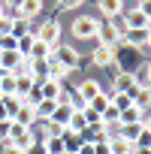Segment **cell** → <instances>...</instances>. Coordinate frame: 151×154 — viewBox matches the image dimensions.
I'll list each match as a JSON object with an SVG mask.
<instances>
[{"label": "cell", "instance_id": "1", "mask_svg": "<svg viewBox=\"0 0 151 154\" xmlns=\"http://www.w3.org/2000/svg\"><path fill=\"white\" fill-rule=\"evenodd\" d=\"M139 63H145V60H142V48L127 45L124 39L112 45V66H115L118 72H133Z\"/></svg>", "mask_w": 151, "mask_h": 154}, {"label": "cell", "instance_id": "2", "mask_svg": "<svg viewBox=\"0 0 151 154\" xmlns=\"http://www.w3.org/2000/svg\"><path fill=\"white\" fill-rule=\"evenodd\" d=\"M124 33H127V27H124L121 15H118V18H103V21H97V39H100V45H115V42L124 39Z\"/></svg>", "mask_w": 151, "mask_h": 154}, {"label": "cell", "instance_id": "3", "mask_svg": "<svg viewBox=\"0 0 151 154\" xmlns=\"http://www.w3.org/2000/svg\"><path fill=\"white\" fill-rule=\"evenodd\" d=\"M33 36H36L42 45L54 48V45H60V24H57V21H42V24L33 30Z\"/></svg>", "mask_w": 151, "mask_h": 154}, {"label": "cell", "instance_id": "4", "mask_svg": "<svg viewBox=\"0 0 151 154\" xmlns=\"http://www.w3.org/2000/svg\"><path fill=\"white\" fill-rule=\"evenodd\" d=\"M72 36L76 39H94L97 36V18H91V15H79L72 21Z\"/></svg>", "mask_w": 151, "mask_h": 154}, {"label": "cell", "instance_id": "5", "mask_svg": "<svg viewBox=\"0 0 151 154\" xmlns=\"http://www.w3.org/2000/svg\"><path fill=\"white\" fill-rule=\"evenodd\" d=\"M51 57H54V63H60V66H63V69H69V72L79 66V51H76L72 45H54Z\"/></svg>", "mask_w": 151, "mask_h": 154}, {"label": "cell", "instance_id": "6", "mask_svg": "<svg viewBox=\"0 0 151 154\" xmlns=\"http://www.w3.org/2000/svg\"><path fill=\"white\" fill-rule=\"evenodd\" d=\"M112 91L115 94H136V82H133V72H115L112 79Z\"/></svg>", "mask_w": 151, "mask_h": 154}, {"label": "cell", "instance_id": "7", "mask_svg": "<svg viewBox=\"0 0 151 154\" xmlns=\"http://www.w3.org/2000/svg\"><path fill=\"white\" fill-rule=\"evenodd\" d=\"M21 54L15 51V48H0V69L3 72H15L18 66H21Z\"/></svg>", "mask_w": 151, "mask_h": 154}, {"label": "cell", "instance_id": "8", "mask_svg": "<svg viewBox=\"0 0 151 154\" xmlns=\"http://www.w3.org/2000/svg\"><path fill=\"white\" fill-rule=\"evenodd\" d=\"M100 91H103V88H100V82H94V79H85L79 88H76V94H79V100H82L85 106H88V103H91V100H94Z\"/></svg>", "mask_w": 151, "mask_h": 154}, {"label": "cell", "instance_id": "9", "mask_svg": "<svg viewBox=\"0 0 151 154\" xmlns=\"http://www.w3.org/2000/svg\"><path fill=\"white\" fill-rule=\"evenodd\" d=\"M97 9L103 18H118L124 12V0H97Z\"/></svg>", "mask_w": 151, "mask_h": 154}, {"label": "cell", "instance_id": "10", "mask_svg": "<svg viewBox=\"0 0 151 154\" xmlns=\"http://www.w3.org/2000/svg\"><path fill=\"white\" fill-rule=\"evenodd\" d=\"M60 88H63V82H54V79H45L39 82V94H42V100H60Z\"/></svg>", "mask_w": 151, "mask_h": 154}, {"label": "cell", "instance_id": "11", "mask_svg": "<svg viewBox=\"0 0 151 154\" xmlns=\"http://www.w3.org/2000/svg\"><path fill=\"white\" fill-rule=\"evenodd\" d=\"M121 21H124V27H127V30H148V18H145L139 9H130Z\"/></svg>", "mask_w": 151, "mask_h": 154}, {"label": "cell", "instance_id": "12", "mask_svg": "<svg viewBox=\"0 0 151 154\" xmlns=\"http://www.w3.org/2000/svg\"><path fill=\"white\" fill-rule=\"evenodd\" d=\"M33 85H39L33 75H27V72H21V75H15V97H21V100H27V94L33 91Z\"/></svg>", "mask_w": 151, "mask_h": 154}, {"label": "cell", "instance_id": "13", "mask_svg": "<svg viewBox=\"0 0 151 154\" xmlns=\"http://www.w3.org/2000/svg\"><path fill=\"white\" fill-rule=\"evenodd\" d=\"M91 63L94 66H112V45H94Z\"/></svg>", "mask_w": 151, "mask_h": 154}, {"label": "cell", "instance_id": "14", "mask_svg": "<svg viewBox=\"0 0 151 154\" xmlns=\"http://www.w3.org/2000/svg\"><path fill=\"white\" fill-rule=\"evenodd\" d=\"M12 121H15V124H21V127H33V124H36L33 106H30V103H21V106H18V112L12 115Z\"/></svg>", "mask_w": 151, "mask_h": 154}, {"label": "cell", "instance_id": "15", "mask_svg": "<svg viewBox=\"0 0 151 154\" xmlns=\"http://www.w3.org/2000/svg\"><path fill=\"white\" fill-rule=\"evenodd\" d=\"M15 12H18V18L30 21V18H36V15L42 12V0H24V3H21Z\"/></svg>", "mask_w": 151, "mask_h": 154}, {"label": "cell", "instance_id": "16", "mask_svg": "<svg viewBox=\"0 0 151 154\" xmlns=\"http://www.w3.org/2000/svg\"><path fill=\"white\" fill-rule=\"evenodd\" d=\"M72 112H76V109H72V103H57V106H54V115H51L48 121H54V124L66 127V124H69V118H72Z\"/></svg>", "mask_w": 151, "mask_h": 154}, {"label": "cell", "instance_id": "17", "mask_svg": "<svg viewBox=\"0 0 151 154\" xmlns=\"http://www.w3.org/2000/svg\"><path fill=\"white\" fill-rule=\"evenodd\" d=\"M133 142H127L124 136H109V154H133Z\"/></svg>", "mask_w": 151, "mask_h": 154}, {"label": "cell", "instance_id": "18", "mask_svg": "<svg viewBox=\"0 0 151 154\" xmlns=\"http://www.w3.org/2000/svg\"><path fill=\"white\" fill-rule=\"evenodd\" d=\"M133 82L136 88H151V63H139L133 69Z\"/></svg>", "mask_w": 151, "mask_h": 154}, {"label": "cell", "instance_id": "19", "mask_svg": "<svg viewBox=\"0 0 151 154\" xmlns=\"http://www.w3.org/2000/svg\"><path fill=\"white\" fill-rule=\"evenodd\" d=\"M54 106H57V100H39V103L33 106V115H36V121H48V118L54 115Z\"/></svg>", "mask_w": 151, "mask_h": 154}, {"label": "cell", "instance_id": "20", "mask_svg": "<svg viewBox=\"0 0 151 154\" xmlns=\"http://www.w3.org/2000/svg\"><path fill=\"white\" fill-rule=\"evenodd\" d=\"M142 127H145L142 121H133V124H121V130H118V136H124L127 142H133V145H136V136L142 133Z\"/></svg>", "mask_w": 151, "mask_h": 154}, {"label": "cell", "instance_id": "21", "mask_svg": "<svg viewBox=\"0 0 151 154\" xmlns=\"http://www.w3.org/2000/svg\"><path fill=\"white\" fill-rule=\"evenodd\" d=\"M124 42L142 48V45H148V30H127V33H124Z\"/></svg>", "mask_w": 151, "mask_h": 154}, {"label": "cell", "instance_id": "22", "mask_svg": "<svg viewBox=\"0 0 151 154\" xmlns=\"http://www.w3.org/2000/svg\"><path fill=\"white\" fill-rule=\"evenodd\" d=\"M33 42H36V36H33V27H30V33L18 36V45H15V51H18L21 57H30V48H33Z\"/></svg>", "mask_w": 151, "mask_h": 154}, {"label": "cell", "instance_id": "23", "mask_svg": "<svg viewBox=\"0 0 151 154\" xmlns=\"http://www.w3.org/2000/svg\"><path fill=\"white\" fill-rule=\"evenodd\" d=\"M133 121H142V124H145V112H139L136 106H127V109L118 115V124H133Z\"/></svg>", "mask_w": 151, "mask_h": 154}, {"label": "cell", "instance_id": "24", "mask_svg": "<svg viewBox=\"0 0 151 154\" xmlns=\"http://www.w3.org/2000/svg\"><path fill=\"white\" fill-rule=\"evenodd\" d=\"M133 106H136L139 112L151 109V88H139V91L133 94Z\"/></svg>", "mask_w": 151, "mask_h": 154}, {"label": "cell", "instance_id": "25", "mask_svg": "<svg viewBox=\"0 0 151 154\" xmlns=\"http://www.w3.org/2000/svg\"><path fill=\"white\" fill-rule=\"evenodd\" d=\"M109 103H112L118 112H124L127 106H133V94H115V91H112V94H109Z\"/></svg>", "mask_w": 151, "mask_h": 154}, {"label": "cell", "instance_id": "26", "mask_svg": "<svg viewBox=\"0 0 151 154\" xmlns=\"http://www.w3.org/2000/svg\"><path fill=\"white\" fill-rule=\"evenodd\" d=\"M0 103H3V109H6V115L12 118V115L18 112V106H21L24 100H21V97H15V94H9V97H0Z\"/></svg>", "mask_w": 151, "mask_h": 154}, {"label": "cell", "instance_id": "27", "mask_svg": "<svg viewBox=\"0 0 151 154\" xmlns=\"http://www.w3.org/2000/svg\"><path fill=\"white\" fill-rule=\"evenodd\" d=\"M9 94H15V75L3 72V79H0V97H9Z\"/></svg>", "mask_w": 151, "mask_h": 154}, {"label": "cell", "instance_id": "28", "mask_svg": "<svg viewBox=\"0 0 151 154\" xmlns=\"http://www.w3.org/2000/svg\"><path fill=\"white\" fill-rule=\"evenodd\" d=\"M106 106H109V94H106V91H100V94L88 103V109H94L97 115H103V109H106Z\"/></svg>", "mask_w": 151, "mask_h": 154}, {"label": "cell", "instance_id": "29", "mask_svg": "<svg viewBox=\"0 0 151 154\" xmlns=\"http://www.w3.org/2000/svg\"><path fill=\"white\" fill-rule=\"evenodd\" d=\"M12 33V15H3L0 18V36H9Z\"/></svg>", "mask_w": 151, "mask_h": 154}, {"label": "cell", "instance_id": "30", "mask_svg": "<svg viewBox=\"0 0 151 154\" xmlns=\"http://www.w3.org/2000/svg\"><path fill=\"white\" fill-rule=\"evenodd\" d=\"M136 145H139V148H148V145H151V133H148V127H142V133L136 136Z\"/></svg>", "mask_w": 151, "mask_h": 154}, {"label": "cell", "instance_id": "31", "mask_svg": "<svg viewBox=\"0 0 151 154\" xmlns=\"http://www.w3.org/2000/svg\"><path fill=\"white\" fill-rule=\"evenodd\" d=\"M9 127H12V118L0 121V142H9Z\"/></svg>", "mask_w": 151, "mask_h": 154}, {"label": "cell", "instance_id": "32", "mask_svg": "<svg viewBox=\"0 0 151 154\" xmlns=\"http://www.w3.org/2000/svg\"><path fill=\"white\" fill-rule=\"evenodd\" d=\"M39 100H42V94H39V85H33V91L27 94V100H24V103H30V106H36Z\"/></svg>", "mask_w": 151, "mask_h": 154}, {"label": "cell", "instance_id": "33", "mask_svg": "<svg viewBox=\"0 0 151 154\" xmlns=\"http://www.w3.org/2000/svg\"><path fill=\"white\" fill-rule=\"evenodd\" d=\"M15 45H18V39H15L12 33H9V36H0V48H15Z\"/></svg>", "mask_w": 151, "mask_h": 154}, {"label": "cell", "instance_id": "34", "mask_svg": "<svg viewBox=\"0 0 151 154\" xmlns=\"http://www.w3.org/2000/svg\"><path fill=\"white\" fill-rule=\"evenodd\" d=\"M82 6V0H57V9H76Z\"/></svg>", "mask_w": 151, "mask_h": 154}, {"label": "cell", "instance_id": "35", "mask_svg": "<svg viewBox=\"0 0 151 154\" xmlns=\"http://www.w3.org/2000/svg\"><path fill=\"white\" fill-rule=\"evenodd\" d=\"M94 154H109V139H100V142H94Z\"/></svg>", "mask_w": 151, "mask_h": 154}, {"label": "cell", "instance_id": "36", "mask_svg": "<svg viewBox=\"0 0 151 154\" xmlns=\"http://www.w3.org/2000/svg\"><path fill=\"white\" fill-rule=\"evenodd\" d=\"M136 9H139V12H142V15H145V18L151 21V0H142V3H139Z\"/></svg>", "mask_w": 151, "mask_h": 154}, {"label": "cell", "instance_id": "37", "mask_svg": "<svg viewBox=\"0 0 151 154\" xmlns=\"http://www.w3.org/2000/svg\"><path fill=\"white\" fill-rule=\"evenodd\" d=\"M0 154H24L21 148H15L12 142H3V148H0Z\"/></svg>", "mask_w": 151, "mask_h": 154}, {"label": "cell", "instance_id": "38", "mask_svg": "<svg viewBox=\"0 0 151 154\" xmlns=\"http://www.w3.org/2000/svg\"><path fill=\"white\" fill-rule=\"evenodd\" d=\"M24 154H45V145H42V142H33V145H30Z\"/></svg>", "mask_w": 151, "mask_h": 154}, {"label": "cell", "instance_id": "39", "mask_svg": "<svg viewBox=\"0 0 151 154\" xmlns=\"http://www.w3.org/2000/svg\"><path fill=\"white\" fill-rule=\"evenodd\" d=\"M21 3H24V0H6V3H3V6H6V12H9V6H12V9H18Z\"/></svg>", "mask_w": 151, "mask_h": 154}, {"label": "cell", "instance_id": "40", "mask_svg": "<svg viewBox=\"0 0 151 154\" xmlns=\"http://www.w3.org/2000/svg\"><path fill=\"white\" fill-rule=\"evenodd\" d=\"M133 154H151V151H148V148H139V145H136V148H133Z\"/></svg>", "mask_w": 151, "mask_h": 154}, {"label": "cell", "instance_id": "41", "mask_svg": "<svg viewBox=\"0 0 151 154\" xmlns=\"http://www.w3.org/2000/svg\"><path fill=\"white\" fill-rule=\"evenodd\" d=\"M3 15H9V12H6V6H3V3H0V18H3Z\"/></svg>", "mask_w": 151, "mask_h": 154}, {"label": "cell", "instance_id": "42", "mask_svg": "<svg viewBox=\"0 0 151 154\" xmlns=\"http://www.w3.org/2000/svg\"><path fill=\"white\" fill-rule=\"evenodd\" d=\"M145 127H148V133H151V118H145Z\"/></svg>", "mask_w": 151, "mask_h": 154}, {"label": "cell", "instance_id": "43", "mask_svg": "<svg viewBox=\"0 0 151 154\" xmlns=\"http://www.w3.org/2000/svg\"><path fill=\"white\" fill-rule=\"evenodd\" d=\"M148 45H151V27H148Z\"/></svg>", "mask_w": 151, "mask_h": 154}, {"label": "cell", "instance_id": "44", "mask_svg": "<svg viewBox=\"0 0 151 154\" xmlns=\"http://www.w3.org/2000/svg\"><path fill=\"white\" fill-rule=\"evenodd\" d=\"M63 154H72V151H63Z\"/></svg>", "mask_w": 151, "mask_h": 154}, {"label": "cell", "instance_id": "45", "mask_svg": "<svg viewBox=\"0 0 151 154\" xmlns=\"http://www.w3.org/2000/svg\"><path fill=\"white\" fill-rule=\"evenodd\" d=\"M139 3H142V0H139Z\"/></svg>", "mask_w": 151, "mask_h": 154}]
</instances>
